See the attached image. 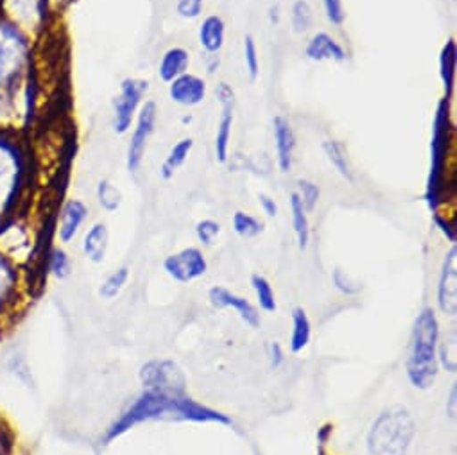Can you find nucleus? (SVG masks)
<instances>
[{"label": "nucleus", "instance_id": "obj_28", "mask_svg": "<svg viewBox=\"0 0 457 455\" xmlns=\"http://www.w3.org/2000/svg\"><path fill=\"white\" fill-rule=\"evenodd\" d=\"M323 151L328 158V161L336 167V170L346 179V181H353L355 179V174H353V169L350 165V158H348V153L345 149V145L337 140H325L323 142Z\"/></svg>", "mask_w": 457, "mask_h": 455}, {"label": "nucleus", "instance_id": "obj_29", "mask_svg": "<svg viewBox=\"0 0 457 455\" xmlns=\"http://www.w3.org/2000/svg\"><path fill=\"white\" fill-rule=\"evenodd\" d=\"M96 199L103 211L115 213L122 206L124 195H122V190L113 181L101 179L96 186Z\"/></svg>", "mask_w": 457, "mask_h": 455}, {"label": "nucleus", "instance_id": "obj_22", "mask_svg": "<svg viewBox=\"0 0 457 455\" xmlns=\"http://www.w3.org/2000/svg\"><path fill=\"white\" fill-rule=\"evenodd\" d=\"M197 38H199V46L201 49L208 54V56H215L219 54V51L224 47V40H226V26L224 21L217 15H210L206 17L197 31Z\"/></svg>", "mask_w": 457, "mask_h": 455}, {"label": "nucleus", "instance_id": "obj_15", "mask_svg": "<svg viewBox=\"0 0 457 455\" xmlns=\"http://www.w3.org/2000/svg\"><path fill=\"white\" fill-rule=\"evenodd\" d=\"M163 269L172 280L188 284L203 277L208 269V264L197 248H185L174 255H169L163 262Z\"/></svg>", "mask_w": 457, "mask_h": 455}, {"label": "nucleus", "instance_id": "obj_38", "mask_svg": "<svg viewBox=\"0 0 457 455\" xmlns=\"http://www.w3.org/2000/svg\"><path fill=\"white\" fill-rule=\"evenodd\" d=\"M17 448V435L6 416L0 412V455H10Z\"/></svg>", "mask_w": 457, "mask_h": 455}, {"label": "nucleus", "instance_id": "obj_19", "mask_svg": "<svg viewBox=\"0 0 457 455\" xmlns=\"http://www.w3.org/2000/svg\"><path fill=\"white\" fill-rule=\"evenodd\" d=\"M110 248V230L106 222H94L81 239L83 257L92 264H103Z\"/></svg>", "mask_w": 457, "mask_h": 455}, {"label": "nucleus", "instance_id": "obj_45", "mask_svg": "<svg viewBox=\"0 0 457 455\" xmlns=\"http://www.w3.org/2000/svg\"><path fill=\"white\" fill-rule=\"evenodd\" d=\"M270 21H271V24H280V6L278 4H275V6H271L270 8Z\"/></svg>", "mask_w": 457, "mask_h": 455}, {"label": "nucleus", "instance_id": "obj_1", "mask_svg": "<svg viewBox=\"0 0 457 455\" xmlns=\"http://www.w3.org/2000/svg\"><path fill=\"white\" fill-rule=\"evenodd\" d=\"M37 42L0 19V131L26 135L37 101Z\"/></svg>", "mask_w": 457, "mask_h": 455}, {"label": "nucleus", "instance_id": "obj_6", "mask_svg": "<svg viewBox=\"0 0 457 455\" xmlns=\"http://www.w3.org/2000/svg\"><path fill=\"white\" fill-rule=\"evenodd\" d=\"M414 419L403 407L386 409L368 434L370 455H407L414 439Z\"/></svg>", "mask_w": 457, "mask_h": 455}, {"label": "nucleus", "instance_id": "obj_4", "mask_svg": "<svg viewBox=\"0 0 457 455\" xmlns=\"http://www.w3.org/2000/svg\"><path fill=\"white\" fill-rule=\"evenodd\" d=\"M437 339L439 325L432 309L418 316L411 339L407 375L416 389H428L437 376Z\"/></svg>", "mask_w": 457, "mask_h": 455}, {"label": "nucleus", "instance_id": "obj_7", "mask_svg": "<svg viewBox=\"0 0 457 455\" xmlns=\"http://www.w3.org/2000/svg\"><path fill=\"white\" fill-rule=\"evenodd\" d=\"M33 289V275L0 253V330L13 325Z\"/></svg>", "mask_w": 457, "mask_h": 455}, {"label": "nucleus", "instance_id": "obj_41", "mask_svg": "<svg viewBox=\"0 0 457 455\" xmlns=\"http://www.w3.org/2000/svg\"><path fill=\"white\" fill-rule=\"evenodd\" d=\"M334 284H336V287H337L341 293H345V294H355V293H359V289H361L357 284H352L350 278L345 277V273H343L341 269H336V273H334Z\"/></svg>", "mask_w": 457, "mask_h": 455}, {"label": "nucleus", "instance_id": "obj_24", "mask_svg": "<svg viewBox=\"0 0 457 455\" xmlns=\"http://www.w3.org/2000/svg\"><path fill=\"white\" fill-rule=\"evenodd\" d=\"M44 266L49 277H53L58 282H63L67 278H71L72 275V259L69 255V252L65 250V246H53L46 252L44 257Z\"/></svg>", "mask_w": 457, "mask_h": 455}, {"label": "nucleus", "instance_id": "obj_46", "mask_svg": "<svg viewBox=\"0 0 457 455\" xmlns=\"http://www.w3.org/2000/svg\"><path fill=\"white\" fill-rule=\"evenodd\" d=\"M217 69H219V58H217V56H210V62H208V72H210V74H213Z\"/></svg>", "mask_w": 457, "mask_h": 455}, {"label": "nucleus", "instance_id": "obj_26", "mask_svg": "<svg viewBox=\"0 0 457 455\" xmlns=\"http://www.w3.org/2000/svg\"><path fill=\"white\" fill-rule=\"evenodd\" d=\"M455 44L448 40L439 56V76L445 88V101L448 103L455 87Z\"/></svg>", "mask_w": 457, "mask_h": 455}, {"label": "nucleus", "instance_id": "obj_47", "mask_svg": "<svg viewBox=\"0 0 457 455\" xmlns=\"http://www.w3.org/2000/svg\"><path fill=\"white\" fill-rule=\"evenodd\" d=\"M10 455H28V453H26L22 448H19V446H17V448H15V450H13Z\"/></svg>", "mask_w": 457, "mask_h": 455}, {"label": "nucleus", "instance_id": "obj_42", "mask_svg": "<svg viewBox=\"0 0 457 455\" xmlns=\"http://www.w3.org/2000/svg\"><path fill=\"white\" fill-rule=\"evenodd\" d=\"M259 204H261L262 211H264L268 217H277V215H278V204H277V201H275L271 195L261 194V195H259Z\"/></svg>", "mask_w": 457, "mask_h": 455}, {"label": "nucleus", "instance_id": "obj_21", "mask_svg": "<svg viewBox=\"0 0 457 455\" xmlns=\"http://www.w3.org/2000/svg\"><path fill=\"white\" fill-rule=\"evenodd\" d=\"M210 302L212 305L219 307V309H234L237 310V314L253 328H257L261 325V314L257 312V309L246 300L241 298L230 291H226L224 287H213L210 291Z\"/></svg>", "mask_w": 457, "mask_h": 455}, {"label": "nucleus", "instance_id": "obj_33", "mask_svg": "<svg viewBox=\"0 0 457 455\" xmlns=\"http://www.w3.org/2000/svg\"><path fill=\"white\" fill-rule=\"evenodd\" d=\"M314 22V12L307 0H296L291 8V24L293 31L296 35H303L312 28Z\"/></svg>", "mask_w": 457, "mask_h": 455}, {"label": "nucleus", "instance_id": "obj_14", "mask_svg": "<svg viewBox=\"0 0 457 455\" xmlns=\"http://www.w3.org/2000/svg\"><path fill=\"white\" fill-rule=\"evenodd\" d=\"M140 382L144 389L183 393L185 376L170 360H151L140 369Z\"/></svg>", "mask_w": 457, "mask_h": 455}, {"label": "nucleus", "instance_id": "obj_32", "mask_svg": "<svg viewBox=\"0 0 457 455\" xmlns=\"http://www.w3.org/2000/svg\"><path fill=\"white\" fill-rule=\"evenodd\" d=\"M232 226H234V232L243 239H253L264 232V222L246 211H236L232 219Z\"/></svg>", "mask_w": 457, "mask_h": 455}, {"label": "nucleus", "instance_id": "obj_34", "mask_svg": "<svg viewBox=\"0 0 457 455\" xmlns=\"http://www.w3.org/2000/svg\"><path fill=\"white\" fill-rule=\"evenodd\" d=\"M245 65L246 72L252 81H257L261 76V60H259V49L257 42L252 35L245 37Z\"/></svg>", "mask_w": 457, "mask_h": 455}, {"label": "nucleus", "instance_id": "obj_20", "mask_svg": "<svg viewBox=\"0 0 457 455\" xmlns=\"http://www.w3.org/2000/svg\"><path fill=\"white\" fill-rule=\"evenodd\" d=\"M305 56L316 63H323V62L343 63V62H346L345 47L328 33H316L305 47Z\"/></svg>", "mask_w": 457, "mask_h": 455}, {"label": "nucleus", "instance_id": "obj_37", "mask_svg": "<svg viewBox=\"0 0 457 455\" xmlns=\"http://www.w3.org/2000/svg\"><path fill=\"white\" fill-rule=\"evenodd\" d=\"M219 234H220V224L212 219H203L195 224V237L203 246H212Z\"/></svg>", "mask_w": 457, "mask_h": 455}, {"label": "nucleus", "instance_id": "obj_31", "mask_svg": "<svg viewBox=\"0 0 457 455\" xmlns=\"http://www.w3.org/2000/svg\"><path fill=\"white\" fill-rule=\"evenodd\" d=\"M128 280H129V268H128V266L117 268V269L112 271V273L104 278V282L101 284V287H99V296H101L104 302L115 300V298L122 293V289L126 287Z\"/></svg>", "mask_w": 457, "mask_h": 455}, {"label": "nucleus", "instance_id": "obj_18", "mask_svg": "<svg viewBox=\"0 0 457 455\" xmlns=\"http://www.w3.org/2000/svg\"><path fill=\"white\" fill-rule=\"evenodd\" d=\"M273 136H275V151H277V163L282 172H289L295 163V151H296V135L291 122L278 115L273 119Z\"/></svg>", "mask_w": 457, "mask_h": 455}, {"label": "nucleus", "instance_id": "obj_39", "mask_svg": "<svg viewBox=\"0 0 457 455\" xmlns=\"http://www.w3.org/2000/svg\"><path fill=\"white\" fill-rule=\"evenodd\" d=\"M204 0H178L176 12L185 21H195L203 13Z\"/></svg>", "mask_w": 457, "mask_h": 455}, {"label": "nucleus", "instance_id": "obj_36", "mask_svg": "<svg viewBox=\"0 0 457 455\" xmlns=\"http://www.w3.org/2000/svg\"><path fill=\"white\" fill-rule=\"evenodd\" d=\"M295 194L300 197V201L305 206V210L312 211L316 208L318 201H320L321 190H320V186L316 183H312L309 179H300L296 183V192Z\"/></svg>", "mask_w": 457, "mask_h": 455}, {"label": "nucleus", "instance_id": "obj_25", "mask_svg": "<svg viewBox=\"0 0 457 455\" xmlns=\"http://www.w3.org/2000/svg\"><path fill=\"white\" fill-rule=\"evenodd\" d=\"M192 149H194V140L192 138H181L179 142H176L169 149V153H167V156H165V160H163V163L160 167V176L163 179L174 178L176 170L187 161V158L190 156Z\"/></svg>", "mask_w": 457, "mask_h": 455}, {"label": "nucleus", "instance_id": "obj_13", "mask_svg": "<svg viewBox=\"0 0 457 455\" xmlns=\"http://www.w3.org/2000/svg\"><path fill=\"white\" fill-rule=\"evenodd\" d=\"M90 217V208L81 199H67L56 215L54 222V236L60 246H71L76 243L79 234L83 232V226Z\"/></svg>", "mask_w": 457, "mask_h": 455}, {"label": "nucleus", "instance_id": "obj_8", "mask_svg": "<svg viewBox=\"0 0 457 455\" xmlns=\"http://www.w3.org/2000/svg\"><path fill=\"white\" fill-rule=\"evenodd\" d=\"M448 144H450V113H448V103L443 101L434 117L432 142H430V174H428V185H427V197L430 201V206L437 204V197L445 181Z\"/></svg>", "mask_w": 457, "mask_h": 455}, {"label": "nucleus", "instance_id": "obj_2", "mask_svg": "<svg viewBox=\"0 0 457 455\" xmlns=\"http://www.w3.org/2000/svg\"><path fill=\"white\" fill-rule=\"evenodd\" d=\"M160 418H178L190 421H217L230 423L226 416L217 410H212L204 405L195 403L194 400L183 396V393H167L145 389L106 430L104 443H112L117 437L124 435L135 425L160 419Z\"/></svg>", "mask_w": 457, "mask_h": 455}, {"label": "nucleus", "instance_id": "obj_43", "mask_svg": "<svg viewBox=\"0 0 457 455\" xmlns=\"http://www.w3.org/2000/svg\"><path fill=\"white\" fill-rule=\"evenodd\" d=\"M271 357H273V366L275 368H278L284 362V352H282V346L278 343H275L271 346Z\"/></svg>", "mask_w": 457, "mask_h": 455}, {"label": "nucleus", "instance_id": "obj_40", "mask_svg": "<svg viewBox=\"0 0 457 455\" xmlns=\"http://www.w3.org/2000/svg\"><path fill=\"white\" fill-rule=\"evenodd\" d=\"M323 6H325L327 19L334 26H341L345 22L346 13H345V8H343V0H323Z\"/></svg>", "mask_w": 457, "mask_h": 455}, {"label": "nucleus", "instance_id": "obj_23", "mask_svg": "<svg viewBox=\"0 0 457 455\" xmlns=\"http://www.w3.org/2000/svg\"><path fill=\"white\" fill-rule=\"evenodd\" d=\"M190 67V54L183 47H170L163 53L158 63V76L163 83H172L179 76L187 74Z\"/></svg>", "mask_w": 457, "mask_h": 455}, {"label": "nucleus", "instance_id": "obj_11", "mask_svg": "<svg viewBox=\"0 0 457 455\" xmlns=\"http://www.w3.org/2000/svg\"><path fill=\"white\" fill-rule=\"evenodd\" d=\"M156 119H158V106L154 101H145L142 104V108L138 110V115L135 119L133 124V131L128 142V149H126V169L129 174H137L142 167L149 140L154 133V126H156Z\"/></svg>", "mask_w": 457, "mask_h": 455}, {"label": "nucleus", "instance_id": "obj_27", "mask_svg": "<svg viewBox=\"0 0 457 455\" xmlns=\"http://www.w3.org/2000/svg\"><path fill=\"white\" fill-rule=\"evenodd\" d=\"M291 215H293V228H295V236L298 241L300 250H307L309 248V241H311V224H309V217H307V210L302 204L300 197L293 192L291 194Z\"/></svg>", "mask_w": 457, "mask_h": 455}, {"label": "nucleus", "instance_id": "obj_10", "mask_svg": "<svg viewBox=\"0 0 457 455\" xmlns=\"http://www.w3.org/2000/svg\"><path fill=\"white\" fill-rule=\"evenodd\" d=\"M149 90L147 81L128 78L120 83L119 94L113 97L112 103V128L113 133L124 136L131 131L138 110L144 104V97Z\"/></svg>", "mask_w": 457, "mask_h": 455}, {"label": "nucleus", "instance_id": "obj_17", "mask_svg": "<svg viewBox=\"0 0 457 455\" xmlns=\"http://www.w3.org/2000/svg\"><path fill=\"white\" fill-rule=\"evenodd\" d=\"M437 303L445 314L455 316L457 312V250L455 248L448 252L443 262L439 287H437Z\"/></svg>", "mask_w": 457, "mask_h": 455}, {"label": "nucleus", "instance_id": "obj_12", "mask_svg": "<svg viewBox=\"0 0 457 455\" xmlns=\"http://www.w3.org/2000/svg\"><path fill=\"white\" fill-rule=\"evenodd\" d=\"M215 97L220 104V119L213 138V153L219 163H226L228 156H230V142L236 119V92L228 83H219L215 88Z\"/></svg>", "mask_w": 457, "mask_h": 455}, {"label": "nucleus", "instance_id": "obj_16", "mask_svg": "<svg viewBox=\"0 0 457 455\" xmlns=\"http://www.w3.org/2000/svg\"><path fill=\"white\" fill-rule=\"evenodd\" d=\"M208 88L206 81L199 76H194L190 72L179 76L172 83H169V97L174 104L194 108L199 106L206 99Z\"/></svg>", "mask_w": 457, "mask_h": 455}, {"label": "nucleus", "instance_id": "obj_9", "mask_svg": "<svg viewBox=\"0 0 457 455\" xmlns=\"http://www.w3.org/2000/svg\"><path fill=\"white\" fill-rule=\"evenodd\" d=\"M0 19L38 42L53 19L47 0H0Z\"/></svg>", "mask_w": 457, "mask_h": 455}, {"label": "nucleus", "instance_id": "obj_5", "mask_svg": "<svg viewBox=\"0 0 457 455\" xmlns=\"http://www.w3.org/2000/svg\"><path fill=\"white\" fill-rule=\"evenodd\" d=\"M42 252V234L26 206L0 224V253L6 255L22 271L33 275Z\"/></svg>", "mask_w": 457, "mask_h": 455}, {"label": "nucleus", "instance_id": "obj_30", "mask_svg": "<svg viewBox=\"0 0 457 455\" xmlns=\"http://www.w3.org/2000/svg\"><path fill=\"white\" fill-rule=\"evenodd\" d=\"M311 341V321L303 309H295L293 312V335H291V350L293 353H300L309 346Z\"/></svg>", "mask_w": 457, "mask_h": 455}, {"label": "nucleus", "instance_id": "obj_44", "mask_svg": "<svg viewBox=\"0 0 457 455\" xmlns=\"http://www.w3.org/2000/svg\"><path fill=\"white\" fill-rule=\"evenodd\" d=\"M47 3H49V8H51V13L54 15L60 10H63L71 3V0H47Z\"/></svg>", "mask_w": 457, "mask_h": 455}, {"label": "nucleus", "instance_id": "obj_35", "mask_svg": "<svg viewBox=\"0 0 457 455\" xmlns=\"http://www.w3.org/2000/svg\"><path fill=\"white\" fill-rule=\"evenodd\" d=\"M252 284H253V289L257 293L261 307L266 312H275L277 310V300H275V293H273L271 284L264 277H259V275L252 278Z\"/></svg>", "mask_w": 457, "mask_h": 455}, {"label": "nucleus", "instance_id": "obj_3", "mask_svg": "<svg viewBox=\"0 0 457 455\" xmlns=\"http://www.w3.org/2000/svg\"><path fill=\"white\" fill-rule=\"evenodd\" d=\"M33 156L26 135L0 131V224L28 204Z\"/></svg>", "mask_w": 457, "mask_h": 455}]
</instances>
